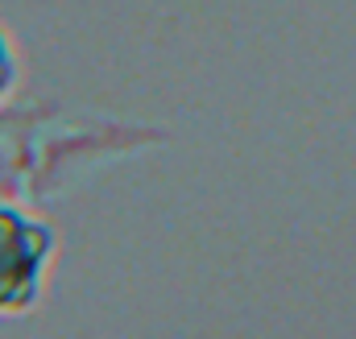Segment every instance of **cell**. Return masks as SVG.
<instances>
[{
	"instance_id": "cell-1",
	"label": "cell",
	"mask_w": 356,
	"mask_h": 339,
	"mask_svg": "<svg viewBox=\"0 0 356 339\" xmlns=\"http://www.w3.org/2000/svg\"><path fill=\"white\" fill-rule=\"evenodd\" d=\"M46 249H50L46 228L21 220L13 207L0 203V306L33 298L38 269L46 261Z\"/></svg>"
},
{
	"instance_id": "cell-2",
	"label": "cell",
	"mask_w": 356,
	"mask_h": 339,
	"mask_svg": "<svg viewBox=\"0 0 356 339\" xmlns=\"http://www.w3.org/2000/svg\"><path fill=\"white\" fill-rule=\"evenodd\" d=\"M8 71H13V63H8V50H4V38H0V87L8 83Z\"/></svg>"
}]
</instances>
